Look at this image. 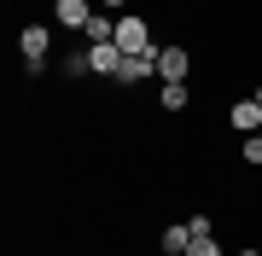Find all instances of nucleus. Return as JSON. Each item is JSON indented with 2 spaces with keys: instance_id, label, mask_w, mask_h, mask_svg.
Masks as SVG:
<instances>
[{
  "instance_id": "9d476101",
  "label": "nucleus",
  "mask_w": 262,
  "mask_h": 256,
  "mask_svg": "<svg viewBox=\"0 0 262 256\" xmlns=\"http://www.w3.org/2000/svg\"><path fill=\"white\" fill-rule=\"evenodd\" d=\"M187 256H222V245H215V233H192Z\"/></svg>"
},
{
  "instance_id": "7ed1b4c3",
  "label": "nucleus",
  "mask_w": 262,
  "mask_h": 256,
  "mask_svg": "<svg viewBox=\"0 0 262 256\" xmlns=\"http://www.w3.org/2000/svg\"><path fill=\"white\" fill-rule=\"evenodd\" d=\"M122 53L117 41H99V47H88V70H94V76H105V82H117V70H122Z\"/></svg>"
},
{
  "instance_id": "f8f14e48",
  "label": "nucleus",
  "mask_w": 262,
  "mask_h": 256,
  "mask_svg": "<svg viewBox=\"0 0 262 256\" xmlns=\"http://www.w3.org/2000/svg\"><path fill=\"white\" fill-rule=\"evenodd\" d=\"M122 6H128V0H99V12H122Z\"/></svg>"
},
{
  "instance_id": "ddd939ff",
  "label": "nucleus",
  "mask_w": 262,
  "mask_h": 256,
  "mask_svg": "<svg viewBox=\"0 0 262 256\" xmlns=\"http://www.w3.org/2000/svg\"><path fill=\"white\" fill-rule=\"evenodd\" d=\"M239 256H262V250H256V245H245V250H239Z\"/></svg>"
},
{
  "instance_id": "1a4fd4ad",
  "label": "nucleus",
  "mask_w": 262,
  "mask_h": 256,
  "mask_svg": "<svg viewBox=\"0 0 262 256\" xmlns=\"http://www.w3.org/2000/svg\"><path fill=\"white\" fill-rule=\"evenodd\" d=\"M158 105H163L169 117L187 111V105H192V87H187V82H163V87H158Z\"/></svg>"
},
{
  "instance_id": "9b49d317",
  "label": "nucleus",
  "mask_w": 262,
  "mask_h": 256,
  "mask_svg": "<svg viewBox=\"0 0 262 256\" xmlns=\"http://www.w3.org/2000/svg\"><path fill=\"white\" fill-rule=\"evenodd\" d=\"M245 163H251V169H262V134H245Z\"/></svg>"
},
{
  "instance_id": "0eeeda50",
  "label": "nucleus",
  "mask_w": 262,
  "mask_h": 256,
  "mask_svg": "<svg viewBox=\"0 0 262 256\" xmlns=\"http://www.w3.org/2000/svg\"><path fill=\"white\" fill-rule=\"evenodd\" d=\"M163 53V47H158ZM158 53H134V58H122V70H117V82L122 87H134V82H146V76H158Z\"/></svg>"
},
{
  "instance_id": "f257e3e1",
  "label": "nucleus",
  "mask_w": 262,
  "mask_h": 256,
  "mask_svg": "<svg viewBox=\"0 0 262 256\" xmlns=\"http://www.w3.org/2000/svg\"><path fill=\"white\" fill-rule=\"evenodd\" d=\"M18 53H24L29 76H41V70H47V53H53V29L47 24H24L18 29Z\"/></svg>"
},
{
  "instance_id": "20e7f679",
  "label": "nucleus",
  "mask_w": 262,
  "mask_h": 256,
  "mask_svg": "<svg viewBox=\"0 0 262 256\" xmlns=\"http://www.w3.org/2000/svg\"><path fill=\"white\" fill-rule=\"evenodd\" d=\"M94 0H53V18H58V29H88V18H94Z\"/></svg>"
},
{
  "instance_id": "39448f33",
  "label": "nucleus",
  "mask_w": 262,
  "mask_h": 256,
  "mask_svg": "<svg viewBox=\"0 0 262 256\" xmlns=\"http://www.w3.org/2000/svg\"><path fill=\"white\" fill-rule=\"evenodd\" d=\"M187 70H192V53L187 47H163L158 53V82H187Z\"/></svg>"
},
{
  "instance_id": "6e6552de",
  "label": "nucleus",
  "mask_w": 262,
  "mask_h": 256,
  "mask_svg": "<svg viewBox=\"0 0 262 256\" xmlns=\"http://www.w3.org/2000/svg\"><path fill=\"white\" fill-rule=\"evenodd\" d=\"M158 245H163V256H187V245H192V227H187V221H169V227L158 233Z\"/></svg>"
},
{
  "instance_id": "f03ea898",
  "label": "nucleus",
  "mask_w": 262,
  "mask_h": 256,
  "mask_svg": "<svg viewBox=\"0 0 262 256\" xmlns=\"http://www.w3.org/2000/svg\"><path fill=\"white\" fill-rule=\"evenodd\" d=\"M117 47L122 53H158V41H151V24L140 18V12H122V18H117Z\"/></svg>"
},
{
  "instance_id": "423d86ee",
  "label": "nucleus",
  "mask_w": 262,
  "mask_h": 256,
  "mask_svg": "<svg viewBox=\"0 0 262 256\" xmlns=\"http://www.w3.org/2000/svg\"><path fill=\"white\" fill-rule=\"evenodd\" d=\"M227 123H233L239 134H262V99H233V111H227Z\"/></svg>"
},
{
  "instance_id": "4468645a",
  "label": "nucleus",
  "mask_w": 262,
  "mask_h": 256,
  "mask_svg": "<svg viewBox=\"0 0 262 256\" xmlns=\"http://www.w3.org/2000/svg\"><path fill=\"white\" fill-rule=\"evenodd\" d=\"M256 99H262V82H256Z\"/></svg>"
}]
</instances>
